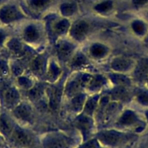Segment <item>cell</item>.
Wrapping results in <instances>:
<instances>
[{
  "label": "cell",
  "mask_w": 148,
  "mask_h": 148,
  "mask_svg": "<svg viewBox=\"0 0 148 148\" xmlns=\"http://www.w3.org/2000/svg\"><path fill=\"white\" fill-rule=\"evenodd\" d=\"M95 137L106 148H120L133 142L136 135L118 129H105L97 132Z\"/></svg>",
  "instance_id": "6da1fadb"
},
{
  "label": "cell",
  "mask_w": 148,
  "mask_h": 148,
  "mask_svg": "<svg viewBox=\"0 0 148 148\" xmlns=\"http://www.w3.org/2000/svg\"><path fill=\"white\" fill-rule=\"evenodd\" d=\"M145 125V121L137 113L131 109L125 110L120 113L114 122L115 129L132 133L143 130Z\"/></svg>",
  "instance_id": "7a4b0ae2"
},
{
  "label": "cell",
  "mask_w": 148,
  "mask_h": 148,
  "mask_svg": "<svg viewBox=\"0 0 148 148\" xmlns=\"http://www.w3.org/2000/svg\"><path fill=\"white\" fill-rule=\"evenodd\" d=\"M41 144L44 148H73L75 140L63 132H52L44 136Z\"/></svg>",
  "instance_id": "3957f363"
},
{
  "label": "cell",
  "mask_w": 148,
  "mask_h": 148,
  "mask_svg": "<svg viewBox=\"0 0 148 148\" xmlns=\"http://www.w3.org/2000/svg\"><path fill=\"white\" fill-rule=\"evenodd\" d=\"M91 77V75L87 73H78L68 79L63 89V94L71 99L73 97L84 92Z\"/></svg>",
  "instance_id": "277c9868"
},
{
  "label": "cell",
  "mask_w": 148,
  "mask_h": 148,
  "mask_svg": "<svg viewBox=\"0 0 148 148\" xmlns=\"http://www.w3.org/2000/svg\"><path fill=\"white\" fill-rule=\"evenodd\" d=\"M94 121L93 117L80 114L75 117L74 120V126L78 130L83 138V142L91 138L94 130Z\"/></svg>",
  "instance_id": "5b68a950"
},
{
  "label": "cell",
  "mask_w": 148,
  "mask_h": 148,
  "mask_svg": "<svg viewBox=\"0 0 148 148\" xmlns=\"http://www.w3.org/2000/svg\"><path fill=\"white\" fill-rule=\"evenodd\" d=\"M91 30V25L84 20H78L71 25L68 34L71 38L77 42H82L86 38Z\"/></svg>",
  "instance_id": "8992f818"
},
{
  "label": "cell",
  "mask_w": 148,
  "mask_h": 148,
  "mask_svg": "<svg viewBox=\"0 0 148 148\" xmlns=\"http://www.w3.org/2000/svg\"><path fill=\"white\" fill-rule=\"evenodd\" d=\"M75 46L73 43L67 40H58L56 44V54L59 62L67 63L75 53Z\"/></svg>",
  "instance_id": "52a82bcc"
},
{
  "label": "cell",
  "mask_w": 148,
  "mask_h": 148,
  "mask_svg": "<svg viewBox=\"0 0 148 148\" xmlns=\"http://www.w3.org/2000/svg\"><path fill=\"white\" fill-rule=\"evenodd\" d=\"M10 138L15 144L24 148L30 147L33 142V137L30 132L18 125H15Z\"/></svg>",
  "instance_id": "ba28073f"
},
{
  "label": "cell",
  "mask_w": 148,
  "mask_h": 148,
  "mask_svg": "<svg viewBox=\"0 0 148 148\" xmlns=\"http://www.w3.org/2000/svg\"><path fill=\"white\" fill-rule=\"evenodd\" d=\"M136 62L132 59L126 56H117L110 62V69L113 72L120 74H126L132 72Z\"/></svg>",
  "instance_id": "9c48e42d"
},
{
  "label": "cell",
  "mask_w": 148,
  "mask_h": 148,
  "mask_svg": "<svg viewBox=\"0 0 148 148\" xmlns=\"http://www.w3.org/2000/svg\"><path fill=\"white\" fill-rule=\"evenodd\" d=\"M13 116L17 120L25 123L32 122L33 119V110L28 102H20L12 109Z\"/></svg>",
  "instance_id": "30bf717a"
},
{
  "label": "cell",
  "mask_w": 148,
  "mask_h": 148,
  "mask_svg": "<svg viewBox=\"0 0 148 148\" xmlns=\"http://www.w3.org/2000/svg\"><path fill=\"white\" fill-rule=\"evenodd\" d=\"M109 95L111 101L123 104L130 102L133 98V94L129 87L115 86L110 91Z\"/></svg>",
  "instance_id": "8fae6325"
},
{
  "label": "cell",
  "mask_w": 148,
  "mask_h": 148,
  "mask_svg": "<svg viewBox=\"0 0 148 148\" xmlns=\"http://www.w3.org/2000/svg\"><path fill=\"white\" fill-rule=\"evenodd\" d=\"M48 105L52 111H57L63 95V89L59 86H52L46 89Z\"/></svg>",
  "instance_id": "7c38bea8"
},
{
  "label": "cell",
  "mask_w": 148,
  "mask_h": 148,
  "mask_svg": "<svg viewBox=\"0 0 148 148\" xmlns=\"http://www.w3.org/2000/svg\"><path fill=\"white\" fill-rule=\"evenodd\" d=\"M24 16L16 7L4 6L0 10V20L4 23H11L21 20Z\"/></svg>",
  "instance_id": "4fadbf2b"
},
{
  "label": "cell",
  "mask_w": 148,
  "mask_h": 148,
  "mask_svg": "<svg viewBox=\"0 0 148 148\" xmlns=\"http://www.w3.org/2000/svg\"><path fill=\"white\" fill-rule=\"evenodd\" d=\"M131 72L133 80L138 82H145L148 78L147 58H142L136 62Z\"/></svg>",
  "instance_id": "5bb4252c"
},
{
  "label": "cell",
  "mask_w": 148,
  "mask_h": 148,
  "mask_svg": "<svg viewBox=\"0 0 148 148\" xmlns=\"http://www.w3.org/2000/svg\"><path fill=\"white\" fill-rule=\"evenodd\" d=\"M71 23L68 19H57L51 21L49 24V32L53 37L57 38L68 33Z\"/></svg>",
  "instance_id": "9a60e30c"
},
{
  "label": "cell",
  "mask_w": 148,
  "mask_h": 148,
  "mask_svg": "<svg viewBox=\"0 0 148 148\" xmlns=\"http://www.w3.org/2000/svg\"><path fill=\"white\" fill-rule=\"evenodd\" d=\"M23 38L28 44H36L41 39V31L38 25L29 24L23 29Z\"/></svg>",
  "instance_id": "2e32d148"
},
{
  "label": "cell",
  "mask_w": 148,
  "mask_h": 148,
  "mask_svg": "<svg viewBox=\"0 0 148 148\" xmlns=\"http://www.w3.org/2000/svg\"><path fill=\"white\" fill-rule=\"evenodd\" d=\"M3 100L6 107L11 109H13L21 102L20 92L14 87H9L4 91Z\"/></svg>",
  "instance_id": "e0dca14e"
},
{
  "label": "cell",
  "mask_w": 148,
  "mask_h": 148,
  "mask_svg": "<svg viewBox=\"0 0 148 148\" xmlns=\"http://www.w3.org/2000/svg\"><path fill=\"white\" fill-rule=\"evenodd\" d=\"M121 103L110 100L104 112L102 124H107L114 120V119H116L121 113Z\"/></svg>",
  "instance_id": "ac0fdd59"
},
{
  "label": "cell",
  "mask_w": 148,
  "mask_h": 148,
  "mask_svg": "<svg viewBox=\"0 0 148 148\" xmlns=\"http://www.w3.org/2000/svg\"><path fill=\"white\" fill-rule=\"evenodd\" d=\"M48 61L44 54L35 56L30 64V69L32 73L37 77H41L46 74Z\"/></svg>",
  "instance_id": "d6986e66"
},
{
  "label": "cell",
  "mask_w": 148,
  "mask_h": 148,
  "mask_svg": "<svg viewBox=\"0 0 148 148\" xmlns=\"http://www.w3.org/2000/svg\"><path fill=\"white\" fill-rule=\"evenodd\" d=\"M110 53V49L107 46L102 43H94L89 49V56L94 59H102Z\"/></svg>",
  "instance_id": "ffe728a7"
},
{
  "label": "cell",
  "mask_w": 148,
  "mask_h": 148,
  "mask_svg": "<svg viewBox=\"0 0 148 148\" xmlns=\"http://www.w3.org/2000/svg\"><path fill=\"white\" fill-rule=\"evenodd\" d=\"M86 99V95L84 92H81V93L73 97L72 98L69 99L70 110H71L73 113L76 114L77 116H78V114H81L83 109H84V105H85Z\"/></svg>",
  "instance_id": "44dd1931"
},
{
  "label": "cell",
  "mask_w": 148,
  "mask_h": 148,
  "mask_svg": "<svg viewBox=\"0 0 148 148\" xmlns=\"http://www.w3.org/2000/svg\"><path fill=\"white\" fill-rule=\"evenodd\" d=\"M107 79L102 75H91V77L86 88V90L90 93H97L106 84Z\"/></svg>",
  "instance_id": "7402d4cb"
},
{
  "label": "cell",
  "mask_w": 148,
  "mask_h": 148,
  "mask_svg": "<svg viewBox=\"0 0 148 148\" xmlns=\"http://www.w3.org/2000/svg\"><path fill=\"white\" fill-rule=\"evenodd\" d=\"M15 125L11 118L6 114L0 116V132L4 136L10 137Z\"/></svg>",
  "instance_id": "603a6c76"
},
{
  "label": "cell",
  "mask_w": 148,
  "mask_h": 148,
  "mask_svg": "<svg viewBox=\"0 0 148 148\" xmlns=\"http://www.w3.org/2000/svg\"><path fill=\"white\" fill-rule=\"evenodd\" d=\"M100 98V95H97V94L89 97V98H87L81 114H84L85 115L89 116L94 118L96 109H97V106H98Z\"/></svg>",
  "instance_id": "cb8c5ba5"
},
{
  "label": "cell",
  "mask_w": 148,
  "mask_h": 148,
  "mask_svg": "<svg viewBox=\"0 0 148 148\" xmlns=\"http://www.w3.org/2000/svg\"><path fill=\"white\" fill-rule=\"evenodd\" d=\"M70 66L73 69H78L87 66L89 61L88 57L81 51H77L74 53L70 61Z\"/></svg>",
  "instance_id": "d4e9b609"
},
{
  "label": "cell",
  "mask_w": 148,
  "mask_h": 148,
  "mask_svg": "<svg viewBox=\"0 0 148 148\" xmlns=\"http://www.w3.org/2000/svg\"><path fill=\"white\" fill-rule=\"evenodd\" d=\"M62 73V70L55 61H51L47 64L46 75L49 82H55L58 80Z\"/></svg>",
  "instance_id": "484cf974"
},
{
  "label": "cell",
  "mask_w": 148,
  "mask_h": 148,
  "mask_svg": "<svg viewBox=\"0 0 148 148\" xmlns=\"http://www.w3.org/2000/svg\"><path fill=\"white\" fill-rule=\"evenodd\" d=\"M110 80L115 85V86H124L131 88L132 84V79L126 74H120L113 72L109 76Z\"/></svg>",
  "instance_id": "4316f807"
},
{
  "label": "cell",
  "mask_w": 148,
  "mask_h": 148,
  "mask_svg": "<svg viewBox=\"0 0 148 148\" xmlns=\"http://www.w3.org/2000/svg\"><path fill=\"white\" fill-rule=\"evenodd\" d=\"M132 30L138 36H144L147 33V25L142 20H134L131 24Z\"/></svg>",
  "instance_id": "83f0119b"
},
{
  "label": "cell",
  "mask_w": 148,
  "mask_h": 148,
  "mask_svg": "<svg viewBox=\"0 0 148 148\" xmlns=\"http://www.w3.org/2000/svg\"><path fill=\"white\" fill-rule=\"evenodd\" d=\"M28 91V97L31 101H38L39 98H41L44 95H45L46 89L40 85H34Z\"/></svg>",
  "instance_id": "f1b7e54d"
},
{
  "label": "cell",
  "mask_w": 148,
  "mask_h": 148,
  "mask_svg": "<svg viewBox=\"0 0 148 148\" xmlns=\"http://www.w3.org/2000/svg\"><path fill=\"white\" fill-rule=\"evenodd\" d=\"M133 97L139 105L148 108V90H137L133 93Z\"/></svg>",
  "instance_id": "f546056e"
},
{
  "label": "cell",
  "mask_w": 148,
  "mask_h": 148,
  "mask_svg": "<svg viewBox=\"0 0 148 148\" xmlns=\"http://www.w3.org/2000/svg\"><path fill=\"white\" fill-rule=\"evenodd\" d=\"M8 47L10 51H12L13 53L18 56H22L25 52L22 43L16 39H12L11 40L9 41Z\"/></svg>",
  "instance_id": "4dcf8cb0"
},
{
  "label": "cell",
  "mask_w": 148,
  "mask_h": 148,
  "mask_svg": "<svg viewBox=\"0 0 148 148\" xmlns=\"http://www.w3.org/2000/svg\"><path fill=\"white\" fill-rule=\"evenodd\" d=\"M113 8V3L110 0H106V1H102V2L97 4L94 7V10L96 12L101 14L104 13H107L111 11Z\"/></svg>",
  "instance_id": "1f68e13d"
},
{
  "label": "cell",
  "mask_w": 148,
  "mask_h": 148,
  "mask_svg": "<svg viewBox=\"0 0 148 148\" xmlns=\"http://www.w3.org/2000/svg\"><path fill=\"white\" fill-rule=\"evenodd\" d=\"M75 148H106L99 142L96 137L90 138L86 141L83 142L80 145Z\"/></svg>",
  "instance_id": "d6a6232c"
},
{
  "label": "cell",
  "mask_w": 148,
  "mask_h": 148,
  "mask_svg": "<svg viewBox=\"0 0 148 148\" xmlns=\"http://www.w3.org/2000/svg\"><path fill=\"white\" fill-rule=\"evenodd\" d=\"M76 7L73 3H65L60 7V12L64 17H69L75 13Z\"/></svg>",
  "instance_id": "836d02e7"
},
{
  "label": "cell",
  "mask_w": 148,
  "mask_h": 148,
  "mask_svg": "<svg viewBox=\"0 0 148 148\" xmlns=\"http://www.w3.org/2000/svg\"><path fill=\"white\" fill-rule=\"evenodd\" d=\"M18 84L26 90H28L34 85V83L30 78L23 76H20L18 77Z\"/></svg>",
  "instance_id": "e575fe53"
},
{
  "label": "cell",
  "mask_w": 148,
  "mask_h": 148,
  "mask_svg": "<svg viewBox=\"0 0 148 148\" xmlns=\"http://www.w3.org/2000/svg\"><path fill=\"white\" fill-rule=\"evenodd\" d=\"M50 0H30V4L36 10H41L48 5Z\"/></svg>",
  "instance_id": "d590c367"
},
{
  "label": "cell",
  "mask_w": 148,
  "mask_h": 148,
  "mask_svg": "<svg viewBox=\"0 0 148 148\" xmlns=\"http://www.w3.org/2000/svg\"><path fill=\"white\" fill-rule=\"evenodd\" d=\"M132 1L136 7H142L148 3V0H133Z\"/></svg>",
  "instance_id": "8d00e7d4"
},
{
  "label": "cell",
  "mask_w": 148,
  "mask_h": 148,
  "mask_svg": "<svg viewBox=\"0 0 148 148\" xmlns=\"http://www.w3.org/2000/svg\"><path fill=\"white\" fill-rule=\"evenodd\" d=\"M0 72L3 75H6L8 72V67H7V65L5 62H3V61L0 62Z\"/></svg>",
  "instance_id": "74e56055"
},
{
  "label": "cell",
  "mask_w": 148,
  "mask_h": 148,
  "mask_svg": "<svg viewBox=\"0 0 148 148\" xmlns=\"http://www.w3.org/2000/svg\"><path fill=\"white\" fill-rule=\"evenodd\" d=\"M5 34H4L3 32L0 31V46H1V45L3 44V43H4V40H5Z\"/></svg>",
  "instance_id": "f35d334b"
},
{
  "label": "cell",
  "mask_w": 148,
  "mask_h": 148,
  "mask_svg": "<svg viewBox=\"0 0 148 148\" xmlns=\"http://www.w3.org/2000/svg\"><path fill=\"white\" fill-rule=\"evenodd\" d=\"M145 119H146V121L148 122V108L146 110V111H145Z\"/></svg>",
  "instance_id": "ab89813d"
},
{
  "label": "cell",
  "mask_w": 148,
  "mask_h": 148,
  "mask_svg": "<svg viewBox=\"0 0 148 148\" xmlns=\"http://www.w3.org/2000/svg\"><path fill=\"white\" fill-rule=\"evenodd\" d=\"M145 84H146V85H147V87L148 88V78H147V79L146 81H145Z\"/></svg>",
  "instance_id": "60d3db41"
},
{
  "label": "cell",
  "mask_w": 148,
  "mask_h": 148,
  "mask_svg": "<svg viewBox=\"0 0 148 148\" xmlns=\"http://www.w3.org/2000/svg\"><path fill=\"white\" fill-rule=\"evenodd\" d=\"M1 137H0V146H1Z\"/></svg>",
  "instance_id": "b9f144b4"
},
{
  "label": "cell",
  "mask_w": 148,
  "mask_h": 148,
  "mask_svg": "<svg viewBox=\"0 0 148 148\" xmlns=\"http://www.w3.org/2000/svg\"><path fill=\"white\" fill-rule=\"evenodd\" d=\"M1 1H2V0H0V4H1Z\"/></svg>",
  "instance_id": "7bdbcfd3"
}]
</instances>
